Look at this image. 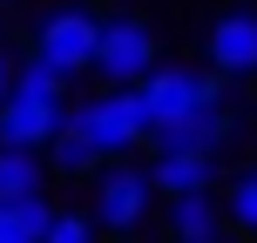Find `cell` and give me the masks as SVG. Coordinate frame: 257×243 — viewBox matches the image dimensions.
<instances>
[{
  "label": "cell",
  "mask_w": 257,
  "mask_h": 243,
  "mask_svg": "<svg viewBox=\"0 0 257 243\" xmlns=\"http://www.w3.org/2000/svg\"><path fill=\"white\" fill-rule=\"evenodd\" d=\"M223 216H230L244 236H257V162H250L244 176L230 182V203H223Z\"/></svg>",
  "instance_id": "14"
},
{
  "label": "cell",
  "mask_w": 257,
  "mask_h": 243,
  "mask_svg": "<svg viewBox=\"0 0 257 243\" xmlns=\"http://www.w3.org/2000/svg\"><path fill=\"white\" fill-rule=\"evenodd\" d=\"M41 243H95V216H81V209H54V223H48Z\"/></svg>",
  "instance_id": "15"
},
{
  "label": "cell",
  "mask_w": 257,
  "mask_h": 243,
  "mask_svg": "<svg viewBox=\"0 0 257 243\" xmlns=\"http://www.w3.org/2000/svg\"><path fill=\"white\" fill-rule=\"evenodd\" d=\"M95 54H102V14H88V7H48L34 21V61H48L54 75H88L95 68Z\"/></svg>",
  "instance_id": "3"
},
{
  "label": "cell",
  "mask_w": 257,
  "mask_h": 243,
  "mask_svg": "<svg viewBox=\"0 0 257 243\" xmlns=\"http://www.w3.org/2000/svg\"><path fill=\"white\" fill-rule=\"evenodd\" d=\"M223 230V203L217 196H183V203H169V236L176 243H210Z\"/></svg>",
  "instance_id": "10"
},
{
  "label": "cell",
  "mask_w": 257,
  "mask_h": 243,
  "mask_svg": "<svg viewBox=\"0 0 257 243\" xmlns=\"http://www.w3.org/2000/svg\"><path fill=\"white\" fill-rule=\"evenodd\" d=\"M68 128L102 155V169H115L122 155H136L142 142H149V108H142L136 88H102L95 102L68 108Z\"/></svg>",
  "instance_id": "1"
},
{
  "label": "cell",
  "mask_w": 257,
  "mask_h": 243,
  "mask_svg": "<svg viewBox=\"0 0 257 243\" xmlns=\"http://www.w3.org/2000/svg\"><path fill=\"white\" fill-rule=\"evenodd\" d=\"M61 128H68V102H27V95L0 102V149L41 155V149H54Z\"/></svg>",
  "instance_id": "6"
},
{
  "label": "cell",
  "mask_w": 257,
  "mask_h": 243,
  "mask_svg": "<svg viewBox=\"0 0 257 243\" xmlns=\"http://www.w3.org/2000/svg\"><path fill=\"white\" fill-rule=\"evenodd\" d=\"M210 176H217V155H156L149 162V182L183 203V196H210Z\"/></svg>",
  "instance_id": "9"
},
{
  "label": "cell",
  "mask_w": 257,
  "mask_h": 243,
  "mask_svg": "<svg viewBox=\"0 0 257 243\" xmlns=\"http://www.w3.org/2000/svg\"><path fill=\"white\" fill-rule=\"evenodd\" d=\"M210 68L223 81L257 75V7H230L223 21H210Z\"/></svg>",
  "instance_id": "7"
},
{
  "label": "cell",
  "mask_w": 257,
  "mask_h": 243,
  "mask_svg": "<svg viewBox=\"0 0 257 243\" xmlns=\"http://www.w3.org/2000/svg\"><path fill=\"white\" fill-rule=\"evenodd\" d=\"M14 95H27V102H61V95H68V75H54L48 61H27L21 75H14Z\"/></svg>",
  "instance_id": "13"
},
{
  "label": "cell",
  "mask_w": 257,
  "mask_h": 243,
  "mask_svg": "<svg viewBox=\"0 0 257 243\" xmlns=\"http://www.w3.org/2000/svg\"><path fill=\"white\" fill-rule=\"evenodd\" d=\"M95 68H102L108 88H142V81L156 75V27L136 21V14H108L102 21V54H95Z\"/></svg>",
  "instance_id": "4"
},
{
  "label": "cell",
  "mask_w": 257,
  "mask_h": 243,
  "mask_svg": "<svg viewBox=\"0 0 257 243\" xmlns=\"http://www.w3.org/2000/svg\"><path fill=\"white\" fill-rule=\"evenodd\" d=\"M48 162L61 169V176H102V155H95L88 142L75 135V128H61V135H54V149H48Z\"/></svg>",
  "instance_id": "12"
},
{
  "label": "cell",
  "mask_w": 257,
  "mask_h": 243,
  "mask_svg": "<svg viewBox=\"0 0 257 243\" xmlns=\"http://www.w3.org/2000/svg\"><path fill=\"white\" fill-rule=\"evenodd\" d=\"M149 203H156V182H149V169H102L95 176V223H102L108 236H128V230H142V216H149Z\"/></svg>",
  "instance_id": "5"
},
{
  "label": "cell",
  "mask_w": 257,
  "mask_h": 243,
  "mask_svg": "<svg viewBox=\"0 0 257 243\" xmlns=\"http://www.w3.org/2000/svg\"><path fill=\"white\" fill-rule=\"evenodd\" d=\"M136 95L149 108V135L196 122V115H223V75H196V68H156Z\"/></svg>",
  "instance_id": "2"
},
{
  "label": "cell",
  "mask_w": 257,
  "mask_h": 243,
  "mask_svg": "<svg viewBox=\"0 0 257 243\" xmlns=\"http://www.w3.org/2000/svg\"><path fill=\"white\" fill-rule=\"evenodd\" d=\"M14 75H21V68H14V54L0 48V102H7V95H14Z\"/></svg>",
  "instance_id": "17"
},
{
  "label": "cell",
  "mask_w": 257,
  "mask_h": 243,
  "mask_svg": "<svg viewBox=\"0 0 257 243\" xmlns=\"http://www.w3.org/2000/svg\"><path fill=\"white\" fill-rule=\"evenodd\" d=\"M237 135L230 115H196V122H176V128H156V155H223Z\"/></svg>",
  "instance_id": "8"
},
{
  "label": "cell",
  "mask_w": 257,
  "mask_h": 243,
  "mask_svg": "<svg viewBox=\"0 0 257 243\" xmlns=\"http://www.w3.org/2000/svg\"><path fill=\"white\" fill-rule=\"evenodd\" d=\"M0 243H41V230L27 223V209H0Z\"/></svg>",
  "instance_id": "16"
},
{
  "label": "cell",
  "mask_w": 257,
  "mask_h": 243,
  "mask_svg": "<svg viewBox=\"0 0 257 243\" xmlns=\"http://www.w3.org/2000/svg\"><path fill=\"white\" fill-rule=\"evenodd\" d=\"M41 155H21V149H0V209H21L41 196Z\"/></svg>",
  "instance_id": "11"
}]
</instances>
